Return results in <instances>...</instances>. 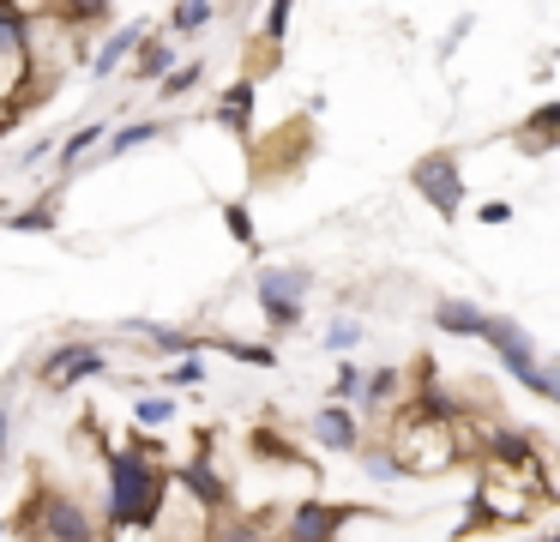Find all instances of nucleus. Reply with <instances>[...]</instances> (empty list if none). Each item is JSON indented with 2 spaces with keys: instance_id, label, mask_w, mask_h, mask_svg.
<instances>
[{
  "instance_id": "f257e3e1",
  "label": "nucleus",
  "mask_w": 560,
  "mask_h": 542,
  "mask_svg": "<svg viewBox=\"0 0 560 542\" xmlns=\"http://www.w3.org/2000/svg\"><path fill=\"white\" fill-rule=\"evenodd\" d=\"M163 488H170V464L158 458V446L133 440V446H109L103 458V530L115 524H158Z\"/></svg>"
},
{
  "instance_id": "f03ea898",
  "label": "nucleus",
  "mask_w": 560,
  "mask_h": 542,
  "mask_svg": "<svg viewBox=\"0 0 560 542\" xmlns=\"http://www.w3.org/2000/svg\"><path fill=\"white\" fill-rule=\"evenodd\" d=\"M31 7L25 0H0V139L13 132V120L31 108L25 84L31 79ZM37 91H49V84H37Z\"/></svg>"
},
{
  "instance_id": "7ed1b4c3",
  "label": "nucleus",
  "mask_w": 560,
  "mask_h": 542,
  "mask_svg": "<svg viewBox=\"0 0 560 542\" xmlns=\"http://www.w3.org/2000/svg\"><path fill=\"white\" fill-rule=\"evenodd\" d=\"M386 446L398 452L404 476H446V470L458 464V452H464V446H458V428H452V422H428V416H416L410 404L392 410Z\"/></svg>"
},
{
  "instance_id": "20e7f679",
  "label": "nucleus",
  "mask_w": 560,
  "mask_h": 542,
  "mask_svg": "<svg viewBox=\"0 0 560 542\" xmlns=\"http://www.w3.org/2000/svg\"><path fill=\"white\" fill-rule=\"evenodd\" d=\"M548 494L530 488L524 476H512V470H500V464H482L476 470V494H470V506H464L458 537H470V530H494V524H530V512Z\"/></svg>"
},
{
  "instance_id": "39448f33",
  "label": "nucleus",
  "mask_w": 560,
  "mask_h": 542,
  "mask_svg": "<svg viewBox=\"0 0 560 542\" xmlns=\"http://www.w3.org/2000/svg\"><path fill=\"white\" fill-rule=\"evenodd\" d=\"M19 530H31L37 542H97V537H103V518L91 512L79 494L43 488L37 500L19 512Z\"/></svg>"
},
{
  "instance_id": "423d86ee",
  "label": "nucleus",
  "mask_w": 560,
  "mask_h": 542,
  "mask_svg": "<svg viewBox=\"0 0 560 542\" xmlns=\"http://www.w3.org/2000/svg\"><path fill=\"white\" fill-rule=\"evenodd\" d=\"M307 289H314V277L302 272V265H259L254 277V301L259 313H266V332H295L307 313Z\"/></svg>"
},
{
  "instance_id": "0eeeda50",
  "label": "nucleus",
  "mask_w": 560,
  "mask_h": 542,
  "mask_svg": "<svg viewBox=\"0 0 560 542\" xmlns=\"http://www.w3.org/2000/svg\"><path fill=\"white\" fill-rule=\"evenodd\" d=\"M410 187L428 199V211H434L440 223H458L464 199H470L458 151H428V157H416V163H410Z\"/></svg>"
},
{
  "instance_id": "6e6552de",
  "label": "nucleus",
  "mask_w": 560,
  "mask_h": 542,
  "mask_svg": "<svg viewBox=\"0 0 560 542\" xmlns=\"http://www.w3.org/2000/svg\"><path fill=\"white\" fill-rule=\"evenodd\" d=\"M482 344L494 349V356H500V368H506L512 380L524 385V392H536V397H542L548 373H542V361H536V344H530V332H524L518 320H506V313H488Z\"/></svg>"
},
{
  "instance_id": "1a4fd4ad",
  "label": "nucleus",
  "mask_w": 560,
  "mask_h": 542,
  "mask_svg": "<svg viewBox=\"0 0 560 542\" xmlns=\"http://www.w3.org/2000/svg\"><path fill=\"white\" fill-rule=\"evenodd\" d=\"M97 373H109V344H97V337H67V344H55L43 356L37 380L49 392H73V385L97 380Z\"/></svg>"
},
{
  "instance_id": "9d476101",
  "label": "nucleus",
  "mask_w": 560,
  "mask_h": 542,
  "mask_svg": "<svg viewBox=\"0 0 560 542\" xmlns=\"http://www.w3.org/2000/svg\"><path fill=\"white\" fill-rule=\"evenodd\" d=\"M350 518H374V512L350 506V500H319V494H307V500H295L283 512V542H338Z\"/></svg>"
},
{
  "instance_id": "9b49d317",
  "label": "nucleus",
  "mask_w": 560,
  "mask_h": 542,
  "mask_svg": "<svg viewBox=\"0 0 560 542\" xmlns=\"http://www.w3.org/2000/svg\"><path fill=\"white\" fill-rule=\"evenodd\" d=\"M482 464H500V470H512V476H524L530 488H542L548 494V458H542V446L530 440L524 428H488L482 434Z\"/></svg>"
},
{
  "instance_id": "f8f14e48",
  "label": "nucleus",
  "mask_w": 560,
  "mask_h": 542,
  "mask_svg": "<svg viewBox=\"0 0 560 542\" xmlns=\"http://www.w3.org/2000/svg\"><path fill=\"white\" fill-rule=\"evenodd\" d=\"M307 440L326 446V452H338V458H355V446L368 440L362 410H355V404H338V397H326V404L307 416Z\"/></svg>"
},
{
  "instance_id": "ddd939ff",
  "label": "nucleus",
  "mask_w": 560,
  "mask_h": 542,
  "mask_svg": "<svg viewBox=\"0 0 560 542\" xmlns=\"http://www.w3.org/2000/svg\"><path fill=\"white\" fill-rule=\"evenodd\" d=\"M170 482H182L206 512H230V476L218 470V458H187V464H170Z\"/></svg>"
},
{
  "instance_id": "4468645a",
  "label": "nucleus",
  "mask_w": 560,
  "mask_h": 542,
  "mask_svg": "<svg viewBox=\"0 0 560 542\" xmlns=\"http://www.w3.org/2000/svg\"><path fill=\"white\" fill-rule=\"evenodd\" d=\"M145 31H151L145 19H127V24H115V31L97 43V55H91V79H97V84H109L115 72H121L127 60H133V48H139V36H145Z\"/></svg>"
},
{
  "instance_id": "2eb2a0df",
  "label": "nucleus",
  "mask_w": 560,
  "mask_h": 542,
  "mask_svg": "<svg viewBox=\"0 0 560 542\" xmlns=\"http://www.w3.org/2000/svg\"><path fill=\"white\" fill-rule=\"evenodd\" d=\"M254 103H259V79H235L230 91L211 103V120H218L223 132H235V139H247V132H254Z\"/></svg>"
},
{
  "instance_id": "dca6fc26",
  "label": "nucleus",
  "mask_w": 560,
  "mask_h": 542,
  "mask_svg": "<svg viewBox=\"0 0 560 542\" xmlns=\"http://www.w3.org/2000/svg\"><path fill=\"white\" fill-rule=\"evenodd\" d=\"M158 139H170V120H121V127H109L103 132V145L91 157H103V163H115V157H127V151H145V145H158Z\"/></svg>"
},
{
  "instance_id": "f3484780",
  "label": "nucleus",
  "mask_w": 560,
  "mask_h": 542,
  "mask_svg": "<svg viewBox=\"0 0 560 542\" xmlns=\"http://www.w3.org/2000/svg\"><path fill=\"white\" fill-rule=\"evenodd\" d=\"M518 151H524V157H548V151H560V96H548V103H536L530 115H524V127H518Z\"/></svg>"
},
{
  "instance_id": "a211bd4d",
  "label": "nucleus",
  "mask_w": 560,
  "mask_h": 542,
  "mask_svg": "<svg viewBox=\"0 0 560 542\" xmlns=\"http://www.w3.org/2000/svg\"><path fill=\"white\" fill-rule=\"evenodd\" d=\"M404 392H410L404 368H368V380H362V397H355V410H362V416H386V410H398V404H404Z\"/></svg>"
},
{
  "instance_id": "6ab92c4d",
  "label": "nucleus",
  "mask_w": 560,
  "mask_h": 542,
  "mask_svg": "<svg viewBox=\"0 0 560 542\" xmlns=\"http://www.w3.org/2000/svg\"><path fill=\"white\" fill-rule=\"evenodd\" d=\"M428 325H434V332H446V337H482L488 308H476V301H464V296H440L434 313H428Z\"/></svg>"
},
{
  "instance_id": "aec40b11",
  "label": "nucleus",
  "mask_w": 560,
  "mask_h": 542,
  "mask_svg": "<svg viewBox=\"0 0 560 542\" xmlns=\"http://www.w3.org/2000/svg\"><path fill=\"white\" fill-rule=\"evenodd\" d=\"M103 132H109V120H85V127H73V132H67V139H61V145H55V151H49L55 175H61V181L73 175V169L85 163V157L97 151V145H103Z\"/></svg>"
},
{
  "instance_id": "412c9836",
  "label": "nucleus",
  "mask_w": 560,
  "mask_h": 542,
  "mask_svg": "<svg viewBox=\"0 0 560 542\" xmlns=\"http://www.w3.org/2000/svg\"><path fill=\"white\" fill-rule=\"evenodd\" d=\"M175 60H182V55H175V36L145 31V36H139V48H133V60H127V67H133V79H139V84H158L163 72L175 67Z\"/></svg>"
},
{
  "instance_id": "4be33fe9",
  "label": "nucleus",
  "mask_w": 560,
  "mask_h": 542,
  "mask_svg": "<svg viewBox=\"0 0 560 542\" xmlns=\"http://www.w3.org/2000/svg\"><path fill=\"white\" fill-rule=\"evenodd\" d=\"M61 187L67 181H55L37 205H19V211L7 217V229H19V235H55V229H61Z\"/></svg>"
},
{
  "instance_id": "5701e85b",
  "label": "nucleus",
  "mask_w": 560,
  "mask_h": 542,
  "mask_svg": "<svg viewBox=\"0 0 560 542\" xmlns=\"http://www.w3.org/2000/svg\"><path fill=\"white\" fill-rule=\"evenodd\" d=\"M49 12L67 31H97V24L115 19V0H49Z\"/></svg>"
},
{
  "instance_id": "b1692460",
  "label": "nucleus",
  "mask_w": 560,
  "mask_h": 542,
  "mask_svg": "<svg viewBox=\"0 0 560 542\" xmlns=\"http://www.w3.org/2000/svg\"><path fill=\"white\" fill-rule=\"evenodd\" d=\"M199 79H206V60H199V55L175 60V67L158 79V103H182V96H194V84H199Z\"/></svg>"
},
{
  "instance_id": "393cba45",
  "label": "nucleus",
  "mask_w": 560,
  "mask_h": 542,
  "mask_svg": "<svg viewBox=\"0 0 560 542\" xmlns=\"http://www.w3.org/2000/svg\"><path fill=\"white\" fill-rule=\"evenodd\" d=\"M218 19V0H175L170 7V36H199Z\"/></svg>"
},
{
  "instance_id": "a878e982",
  "label": "nucleus",
  "mask_w": 560,
  "mask_h": 542,
  "mask_svg": "<svg viewBox=\"0 0 560 542\" xmlns=\"http://www.w3.org/2000/svg\"><path fill=\"white\" fill-rule=\"evenodd\" d=\"M170 422H175V397H170V392H145V397L133 404V428H139V434H163Z\"/></svg>"
},
{
  "instance_id": "bb28decb",
  "label": "nucleus",
  "mask_w": 560,
  "mask_h": 542,
  "mask_svg": "<svg viewBox=\"0 0 560 542\" xmlns=\"http://www.w3.org/2000/svg\"><path fill=\"white\" fill-rule=\"evenodd\" d=\"M194 385H206V356L187 349V356H175L170 368H163V392H194Z\"/></svg>"
},
{
  "instance_id": "cd10ccee",
  "label": "nucleus",
  "mask_w": 560,
  "mask_h": 542,
  "mask_svg": "<svg viewBox=\"0 0 560 542\" xmlns=\"http://www.w3.org/2000/svg\"><path fill=\"white\" fill-rule=\"evenodd\" d=\"M355 458H362V470H368V476H374V482H404V464H398V452H392V446L386 440H380V446H355Z\"/></svg>"
},
{
  "instance_id": "c85d7f7f",
  "label": "nucleus",
  "mask_w": 560,
  "mask_h": 542,
  "mask_svg": "<svg viewBox=\"0 0 560 542\" xmlns=\"http://www.w3.org/2000/svg\"><path fill=\"white\" fill-rule=\"evenodd\" d=\"M211 542H271V537H266V518H230V512H218Z\"/></svg>"
},
{
  "instance_id": "c756f323",
  "label": "nucleus",
  "mask_w": 560,
  "mask_h": 542,
  "mask_svg": "<svg viewBox=\"0 0 560 542\" xmlns=\"http://www.w3.org/2000/svg\"><path fill=\"white\" fill-rule=\"evenodd\" d=\"M218 349L230 361H242V368H278V349L271 344H247V337H218Z\"/></svg>"
},
{
  "instance_id": "7c9ffc66",
  "label": "nucleus",
  "mask_w": 560,
  "mask_h": 542,
  "mask_svg": "<svg viewBox=\"0 0 560 542\" xmlns=\"http://www.w3.org/2000/svg\"><path fill=\"white\" fill-rule=\"evenodd\" d=\"M290 19H295V0H266V24H259V43L283 48L290 43Z\"/></svg>"
},
{
  "instance_id": "2f4dec72",
  "label": "nucleus",
  "mask_w": 560,
  "mask_h": 542,
  "mask_svg": "<svg viewBox=\"0 0 560 542\" xmlns=\"http://www.w3.org/2000/svg\"><path fill=\"white\" fill-rule=\"evenodd\" d=\"M223 229H230V235L242 241L247 253L259 247V229H254V211H247V199H230V205H223Z\"/></svg>"
},
{
  "instance_id": "473e14b6",
  "label": "nucleus",
  "mask_w": 560,
  "mask_h": 542,
  "mask_svg": "<svg viewBox=\"0 0 560 542\" xmlns=\"http://www.w3.org/2000/svg\"><path fill=\"white\" fill-rule=\"evenodd\" d=\"M362 380H368V368H355V361L343 356L338 373H331V397H338V404H355V397H362Z\"/></svg>"
},
{
  "instance_id": "72a5a7b5",
  "label": "nucleus",
  "mask_w": 560,
  "mask_h": 542,
  "mask_svg": "<svg viewBox=\"0 0 560 542\" xmlns=\"http://www.w3.org/2000/svg\"><path fill=\"white\" fill-rule=\"evenodd\" d=\"M362 325H355V320H331L326 325V349H331V356H350V349H362Z\"/></svg>"
},
{
  "instance_id": "f704fd0d",
  "label": "nucleus",
  "mask_w": 560,
  "mask_h": 542,
  "mask_svg": "<svg viewBox=\"0 0 560 542\" xmlns=\"http://www.w3.org/2000/svg\"><path fill=\"white\" fill-rule=\"evenodd\" d=\"M254 452L259 458H278V464H302V458H295V446L283 440V434H271V428H254Z\"/></svg>"
},
{
  "instance_id": "c9c22d12",
  "label": "nucleus",
  "mask_w": 560,
  "mask_h": 542,
  "mask_svg": "<svg viewBox=\"0 0 560 542\" xmlns=\"http://www.w3.org/2000/svg\"><path fill=\"white\" fill-rule=\"evenodd\" d=\"M476 223H488V229H506V223H512V205H506V199H488V205H476Z\"/></svg>"
},
{
  "instance_id": "e433bc0d",
  "label": "nucleus",
  "mask_w": 560,
  "mask_h": 542,
  "mask_svg": "<svg viewBox=\"0 0 560 542\" xmlns=\"http://www.w3.org/2000/svg\"><path fill=\"white\" fill-rule=\"evenodd\" d=\"M7 452H13V404L0 392V470H7Z\"/></svg>"
},
{
  "instance_id": "4c0bfd02",
  "label": "nucleus",
  "mask_w": 560,
  "mask_h": 542,
  "mask_svg": "<svg viewBox=\"0 0 560 542\" xmlns=\"http://www.w3.org/2000/svg\"><path fill=\"white\" fill-rule=\"evenodd\" d=\"M49 151H55V139H31L25 151H19V169H37V163H49Z\"/></svg>"
},
{
  "instance_id": "58836bf2",
  "label": "nucleus",
  "mask_w": 560,
  "mask_h": 542,
  "mask_svg": "<svg viewBox=\"0 0 560 542\" xmlns=\"http://www.w3.org/2000/svg\"><path fill=\"white\" fill-rule=\"evenodd\" d=\"M542 373H548V385H542V397H548V404H555V410H560V356H555V361H542Z\"/></svg>"
},
{
  "instance_id": "ea45409f",
  "label": "nucleus",
  "mask_w": 560,
  "mask_h": 542,
  "mask_svg": "<svg viewBox=\"0 0 560 542\" xmlns=\"http://www.w3.org/2000/svg\"><path fill=\"white\" fill-rule=\"evenodd\" d=\"M464 36H470V12H464V19L446 31V43H440V55H458V43H464Z\"/></svg>"
},
{
  "instance_id": "a19ab883",
  "label": "nucleus",
  "mask_w": 560,
  "mask_h": 542,
  "mask_svg": "<svg viewBox=\"0 0 560 542\" xmlns=\"http://www.w3.org/2000/svg\"><path fill=\"white\" fill-rule=\"evenodd\" d=\"M542 542H560V537H542Z\"/></svg>"
},
{
  "instance_id": "79ce46f5",
  "label": "nucleus",
  "mask_w": 560,
  "mask_h": 542,
  "mask_svg": "<svg viewBox=\"0 0 560 542\" xmlns=\"http://www.w3.org/2000/svg\"><path fill=\"white\" fill-rule=\"evenodd\" d=\"M206 542H211V537H206Z\"/></svg>"
},
{
  "instance_id": "37998d69",
  "label": "nucleus",
  "mask_w": 560,
  "mask_h": 542,
  "mask_svg": "<svg viewBox=\"0 0 560 542\" xmlns=\"http://www.w3.org/2000/svg\"><path fill=\"white\" fill-rule=\"evenodd\" d=\"M278 542H283V537H278Z\"/></svg>"
}]
</instances>
